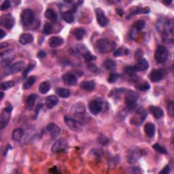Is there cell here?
I'll use <instances>...</instances> for the list:
<instances>
[{
    "label": "cell",
    "mask_w": 174,
    "mask_h": 174,
    "mask_svg": "<svg viewBox=\"0 0 174 174\" xmlns=\"http://www.w3.org/2000/svg\"><path fill=\"white\" fill-rule=\"evenodd\" d=\"M140 157V151L137 149H133L130 150V152H129L127 156V160L130 164H132V163L137 161Z\"/></svg>",
    "instance_id": "16"
},
{
    "label": "cell",
    "mask_w": 174,
    "mask_h": 174,
    "mask_svg": "<svg viewBox=\"0 0 174 174\" xmlns=\"http://www.w3.org/2000/svg\"><path fill=\"white\" fill-rule=\"evenodd\" d=\"M129 54V50L127 48H121L116 50L114 53V57H118L122 55H127Z\"/></svg>",
    "instance_id": "32"
},
{
    "label": "cell",
    "mask_w": 174,
    "mask_h": 174,
    "mask_svg": "<svg viewBox=\"0 0 174 174\" xmlns=\"http://www.w3.org/2000/svg\"><path fill=\"white\" fill-rule=\"evenodd\" d=\"M56 93L60 97H62V98H67L68 97H70V90H68L67 89H63V88L57 89L56 90Z\"/></svg>",
    "instance_id": "31"
},
{
    "label": "cell",
    "mask_w": 174,
    "mask_h": 174,
    "mask_svg": "<svg viewBox=\"0 0 174 174\" xmlns=\"http://www.w3.org/2000/svg\"><path fill=\"white\" fill-rule=\"evenodd\" d=\"M168 112H169V114L172 116V117H173V103L172 102H169V103H168Z\"/></svg>",
    "instance_id": "44"
},
{
    "label": "cell",
    "mask_w": 174,
    "mask_h": 174,
    "mask_svg": "<svg viewBox=\"0 0 174 174\" xmlns=\"http://www.w3.org/2000/svg\"><path fill=\"white\" fill-rule=\"evenodd\" d=\"M68 147V144L64 139L57 140L52 147V152L54 153H58L65 151Z\"/></svg>",
    "instance_id": "10"
},
{
    "label": "cell",
    "mask_w": 174,
    "mask_h": 174,
    "mask_svg": "<svg viewBox=\"0 0 174 174\" xmlns=\"http://www.w3.org/2000/svg\"><path fill=\"white\" fill-rule=\"evenodd\" d=\"M42 107V104H39V105H38V106L36 107V109H35V118L38 117L39 111V110H40V108Z\"/></svg>",
    "instance_id": "48"
},
{
    "label": "cell",
    "mask_w": 174,
    "mask_h": 174,
    "mask_svg": "<svg viewBox=\"0 0 174 174\" xmlns=\"http://www.w3.org/2000/svg\"><path fill=\"white\" fill-rule=\"evenodd\" d=\"M53 31V27L51 24L47 23L44 25V27L43 29V32L46 35H49L50 34H52Z\"/></svg>",
    "instance_id": "37"
},
{
    "label": "cell",
    "mask_w": 174,
    "mask_h": 174,
    "mask_svg": "<svg viewBox=\"0 0 174 174\" xmlns=\"http://www.w3.org/2000/svg\"><path fill=\"white\" fill-rule=\"evenodd\" d=\"M152 148H153L156 151L159 152V153L164 154H167V151L165 148H163L161 146H160V145H159L158 144H156L153 145V146H152Z\"/></svg>",
    "instance_id": "35"
},
{
    "label": "cell",
    "mask_w": 174,
    "mask_h": 174,
    "mask_svg": "<svg viewBox=\"0 0 174 174\" xmlns=\"http://www.w3.org/2000/svg\"><path fill=\"white\" fill-rule=\"evenodd\" d=\"M24 63L22 61H19L14 64H12L9 65V66L6 67V69L3 72V76H9V75H12L14 74L19 73L24 67Z\"/></svg>",
    "instance_id": "6"
},
{
    "label": "cell",
    "mask_w": 174,
    "mask_h": 174,
    "mask_svg": "<svg viewBox=\"0 0 174 174\" xmlns=\"http://www.w3.org/2000/svg\"><path fill=\"white\" fill-rule=\"evenodd\" d=\"M103 66L108 70L112 71L117 67V63L112 59H107L103 62Z\"/></svg>",
    "instance_id": "29"
},
{
    "label": "cell",
    "mask_w": 174,
    "mask_h": 174,
    "mask_svg": "<svg viewBox=\"0 0 174 174\" xmlns=\"http://www.w3.org/2000/svg\"><path fill=\"white\" fill-rule=\"evenodd\" d=\"M10 6V2L9 1H5L1 6V10L4 11L8 10Z\"/></svg>",
    "instance_id": "43"
},
{
    "label": "cell",
    "mask_w": 174,
    "mask_h": 174,
    "mask_svg": "<svg viewBox=\"0 0 174 174\" xmlns=\"http://www.w3.org/2000/svg\"><path fill=\"white\" fill-rule=\"evenodd\" d=\"M85 30L82 28H76L72 31V34H73L76 39H78V40H81V39H83L85 35Z\"/></svg>",
    "instance_id": "26"
},
{
    "label": "cell",
    "mask_w": 174,
    "mask_h": 174,
    "mask_svg": "<svg viewBox=\"0 0 174 174\" xmlns=\"http://www.w3.org/2000/svg\"><path fill=\"white\" fill-rule=\"evenodd\" d=\"M14 23H15V20L10 14L2 16L0 19V25L8 30L12 29L14 27Z\"/></svg>",
    "instance_id": "8"
},
{
    "label": "cell",
    "mask_w": 174,
    "mask_h": 174,
    "mask_svg": "<svg viewBox=\"0 0 174 174\" xmlns=\"http://www.w3.org/2000/svg\"><path fill=\"white\" fill-rule=\"evenodd\" d=\"M150 112L155 118H161L163 117L164 112L161 108L157 106H151L149 108Z\"/></svg>",
    "instance_id": "18"
},
{
    "label": "cell",
    "mask_w": 174,
    "mask_h": 174,
    "mask_svg": "<svg viewBox=\"0 0 174 174\" xmlns=\"http://www.w3.org/2000/svg\"><path fill=\"white\" fill-rule=\"evenodd\" d=\"M103 103L100 99H95L90 101L89 108L90 113L93 115H97L102 110Z\"/></svg>",
    "instance_id": "7"
},
{
    "label": "cell",
    "mask_w": 174,
    "mask_h": 174,
    "mask_svg": "<svg viewBox=\"0 0 174 174\" xmlns=\"http://www.w3.org/2000/svg\"><path fill=\"white\" fill-rule=\"evenodd\" d=\"M46 56V53L44 51H43V50H41V51L38 52V57L41 58V59H42V58H44V57H45Z\"/></svg>",
    "instance_id": "47"
},
{
    "label": "cell",
    "mask_w": 174,
    "mask_h": 174,
    "mask_svg": "<svg viewBox=\"0 0 174 174\" xmlns=\"http://www.w3.org/2000/svg\"><path fill=\"white\" fill-rule=\"evenodd\" d=\"M8 46V43H6V42H3V43H1V48H6V47H7Z\"/></svg>",
    "instance_id": "50"
},
{
    "label": "cell",
    "mask_w": 174,
    "mask_h": 174,
    "mask_svg": "<svg viewBox=\"0 0 174 174\" xmlns=\"http://www.w3.org/2000/svg\"><path fill=\"white\" fill-rule=\"evenodd\" d=\"M1 95H2V96H1V99H3V92H1Z\"/></svg>",
    "instance_id": "52"
},
{
    "label": "cell",
    "mask_w": 174,
    "mask_h": 174,
    "mask_svg": "<svg viewBox=\"0 0 174 174\" xmlns=\"http://www.w3.org/2000/svg\"><path fill=\"white\" fill-rule=\"evenodd\" d=\"M164 78V73L160 70H154L150 74V80L152 82H158Z\"/></svg>",
    "instance_id": "15"
},
{
    "label": "cell",
    "mask_w": 174,
    "mask_h": 174,
    "mask_svg": "<svg viewBox=\"0 0 174 174\" xmlns=\"http://www.w3.org/2000/svg\"><path fill=\"white\" fill-rule=\"evenodd\" d=\"M144 130L146 135L149 137H154L155 134V126L152 123H147L144 126Z\"/></svg>",
    "instance_id": "25"
},
{
    "label": "cell",
    "mask_w": 174,
    "mask_h": 174,
    "mask_svg": "<svg viewBox=\"0 0 174 174\" xmlns=\"http://www.w3.org/2000/svg\"><path fill=\"white\" fill-rule=\"evenodd\" d=\"M45 16L50 21H55L57 19V14L53 9H48L45 12Z\"/></svg>",
    "instance_id": "28"
},
{
    "label": "cell",
    "mask_w": 174,
    "mask_h": 174,
    "mask_svg": "<svg viewBox=\"0 0 174 174\" xmlns=\"http://www.w3.org/2000/svg\"><path fill=\"white\" fill-rule=\"evenodd\" d=\"M97 23L101 27H106L109 23V20L106 17L103 11L101 8H97L95 10Z\"/></svg>",
    "instance_id": "11"
},
{
    "label": "cell",
    "mask_w": 174,
    "mask_h": 174,
    "mask_svg": "<svg viewBox=\"0 0 174 174\" xmlns=\"http://www.w3.org/2000/svg\"><path fill=\"white\" fill-rule=\"evenodd\" d=\"M139 98V95L134 90H128L125 96V102L130 110H133L136 106V101Z\"/></svg>",
    "instance_id": "2"
},
{
    "label": "cell",
    "mask_w": 174,
    "mask_h": 174,
    "mask_svg": "<svg viewBox=\"0 0 174 174\" xmlns=\"http://www.w3.org/2000/svg\"><path fill=\"white\" fill-rule=\"evenodd\" d=\"M62 79L65 84L68 86H73L77 83L76 76L74 74L70 73V72L64 74L62 76Z\"/></svg>",
    "instance_id": "12"
},
{
    "label": "cell",
    "mask_w": 174,
    "mask_h": 174,
    "mask_svg": "<svg viewBox=\"0 0 174 174\" xmlns=\"http://www.w3.org/2000/svg\"><path fill=\"white\" fill-rule=\"evenodd\" d=\"M148 67H149V63H148V61L144 59V58H141L137 61L135 66H133L135 71H143L148 70Z\"/></svg>",
    "instance_id": "14"
},
{
    "label": "cell",
    "mask_w": 174,
    "mask_h": 174,
    "mask_svg": "<svg viewBox=\"0 0 174 174\" xmlns=\"http://www.w3.org/2000/svg\"><path fill=\"white\" fill-rule=\"evenodd\" d=\"M35 82V78L34 76H31V77L27 79V80L25 82V84L23 85V88L25 90L30 89L31 87L34 85V83Z\"/></svg>",
    "instance_id": "33"
},
{
    "label": "cell",
    "mask_w": 174,
    "mask_h": 174,
    "mask_svg": "<svg viewBox=\"0 0 174 174\" xmlns=\"http://www.w3.org/2000/svg\"><path fill=\"white\" fill-rule=\"evenodd\" d=\"M15 85L14 81H7L5 82H3L1 84V89L2 90H8L10 88H12Z\"/></svg>",
    "instance_id": "36"
},
{
    "label": "cell",
    "mask_w": 174,
    "mask_h": 174,
    "mask_svg": "<svg viewBox=\"0 0 174 174\" xmlns=\"http://www.w3.org/2000/svg\"><path fill=\"white\" fill-rule=\"evenodd\" d=\"M33 42H34V36L29 34L22 35L19 38V42L23 45L28 44Z\"/></svg>",
    "instance_id": "23"
},
{
    "label": "cell",
    "mask_w": 174,
    "mask_h": 174,
    "mask_svg": "<svg viewBox=\"0 0 174 174\" xmlns=\"http://www.w3.org/2000/svg\"><path fill=\"white\" fill-rule=\"evenodd\" d=\"M84 57H85V59L87 61V62H90V61H93L97 59V57L90 54L89 51L85 52V53L84 54Z\"/></svg>",
    "instance_id": "38"
},
{
    "label": "cell",
    "mask_w": 174,
    "mask_h": 174,
    "mask_svg": "<svg viewBox=\"0 0 174 174\" xmlns=\"http://www.w3.org/2000/svg\"><path fill=\"white\" fill-rule=\"evenodd\" d=\"M88 69L90 72H93V73H97L99 71V69L95 64H89L88 65Z\"/></svg>",
    "instance_id": "42"
},
{
    "label": "cell",
    "mask_w": 174,
    "mask_h": 174,
    "mask_svg": "<svg viewBox=\"0 0 174 174\" xmlns=\"http://www.w3.org/2000/svg\"><path fill=\"white\" fill-rule=\"evenodd\" d=\"M6 35V34L4 31H3V30H0V39H3V37Z\"/></svg>",
    "instance_id": "49"
},
{
    "label": "cell",
    "mask_w": 174,
    "mask_h": 174,
    "mask_svg": "<svg viewBox=\"0 0 174 174\" xmlns=\"http://www.w3.org/2000/svg\"><path fill=\"white\" fill-rule=\"evenodd\" d=\"M64 121L65 122V124H66L69 127V129L72 130L73 131L77 133H80L83 130L82 125L78 121H76V120L71 118L68 117H65Z\"/></svg>",
    "instance_id": "5"
},
{
    "label": "cell",
    "mask_w": 174,
    "mask_h": 174,
    "mask_svg": "<svg viewBox=\"0 0 174 174\" xmlns=\"http://www.w3.org/2000/svg\"><path fill=\"white\" fill-rule=\"evenodd\" d=\"M80 87L86 91H92L95 88V82L93 80L84 81L81 83Z\"/></svg>",
    "instance_id": "22"
},
{
    "label": "cell",
    "mask_w": 174,
    "mask_h": 174,
    "mask_svg": "<svg viewBox=\"0 0 174 174\" xmlns=\"http://www.w3.org/2000/svg\"><path fill=\"white\" fill-rule=\"evenodd\" d=\"M34 67H35V65H31V64L29 65V66L27 67V68L23 72V78H26L28 74L30 73V72L31 71V70H32Z\"/></svg>",
    "instance_id": "41"
},
{
    "label": "cell",
    "mask_w": 174,
    "mask_h": 174,
    "mask_svg": "<svg viewBox=\"0 0 174 174\" xmlns=\"http://www.w3.org/2000/svg\"><path fill=\"white\" fill-rule=\"evenodd\" d=\"M120 77V75L117 73H112L108 78L109 83H114L117 80V79Z\"/></svg>",
    "instance_id": "39"
},
{
    "label": "cell",
    "mask_w": 174,
    "mask_h": 174,
    "mask_svg": "<svg viewBox=\"0 0 174 174\" xmlns=\"http://www.w3.org/2000/svg\"><path fill=\"white\" fill-rule=\"evenodd\" d=\"M64 42V39L61 37H52L49 39L48 44L52 48H56L57 46L62 45Z\"/></svg>",
    "instance_id": "19"
},
{
    "label": "cell",
    "mask_w": 174,
    "mask_h": 174,
    "mask_svg": "<svg viewBox=\"0 0 174 174\" xmlns=\"http://www.w3.org/2000/svg\"><path fill=\"white\" fill-rule=\"evenodd\" d=\"M47 130L50 133L53 139H55L61 134V129L54 123H50L46 127Z\"/></svg>",
    "instance_id": "13"
},
{
    "label": "cell",
    "mask_w": 174,
    "mask_h": 174,
    "mask_svg": "<svg viewBox=\"0 0 174 174\" xmlns=\"http://www.w3.org/2000/svg\"><path fill=\"white\" fill-rule=\"evenodd\" d=\"M108 141H109L108 139L107 138V137H105L104 135H101V136L99 137V142L100 144L104 145V144H108Z\"/></svg>",
    "instance_id": "45"
},
{
    "label": "cell",
    "mask_w": 174,
    "mask_h": 174,
    "mask_svg": "<svg viewBox=\"0 0 174 174\" xmlns=\"http://www.w3.org/2000/svg\"><path fill=\"white\" fill-rule=\"evenodd\" d=\"M21 19L24 26H31L34 23L35 13L32 10H25L21 14Z\"/></svg>",
    "instance_id": "3"
},
{
    "label": "cell",
    "mask_w": 174,
    "mask_h": 174,
    "mask_svg": "<svg viewBox=\"0 0 174 174\" xmlns=\"http://www.w3.org/2000/svg\"><path fill=\"white\" fill-rule=\"evenodd\" d=\"M117 44L107 39H99L95 43V49L97 53L104 54L114 51Z\"/></svg>",
    "instance_id": "1"
},
{
    "label": "cell",
    "mask_w": 174,
    "mask_h": 174,
    "mask_svg": "<svg viewBox=\"0 0 174 174\" xmlns=\"http://www.w3.org/2000/svg\"><path fill=\"white\" fill-rule=\"evenodd\" d=\"M73 110L74 111L75 114H83L85 111V108L83 104H75L73 107Z\"/></svg>",
    "instance_id": "34"
},
{
    "label": "cell",
    "mask_w": 174,
    "mask_h": 174,
    "mask_svg": "<svg viewBox=\"0 0 174 174\" xmlns=\"http://www.w3.org/2000/svg\"><path fill=\"white\" fill-rule=\"evenodd\" d=\"M137 89L140 90H146L150 89V85L148 82H143L140 83L139 85H137Z\"/></svg>",
    "instance_id": "40"
},
{
    "label": "cell",
    "mask_w": 174,
    "mask_h": 174,
    "mask_svg": "<svg viewBox=\"0 0 174 174\" xmlns=\"http://www.w3.org/2000/svg\"><path fill=\"white\" fill-rule=\"evenodd\" d=\"M170 172V167L169 165H167L165 167V168L163 169L162 171L160 172V173L163 174H168Z\"/></svg>",
    "instance_id": "46"
},
{
    "label": "cell",
    "mask_w": 174,
    "mask_h": 174,
    "mask_svg": "<svg viewBox=\"0 0 174 174\" xmlns=\"http://www.w3.org/2000/svg\"><path fill=\"white\" fill-rule=\"evenodd\" d=\"M145 27V22L142 20H138L135 22V23L133 25V30L131 33H130V36L135 34L136 32H140L143 30Z\"/></svg>",
    "instance_id": "20"
},
{
    "label": "cell",
    "mask_w": 174,
    "mask_h": 174,
    "mask_svg": "<svg viewBox=\"0 0 174 174\" xmlns=\"http://www.w3.org/2000/svg\"><path fill=\"white\" fill-rule=\"evenodd\" d=\"M12 111V107L10 106V105L3 110L1 115V129L5 127V126H6L7 125H8L11 117L10 114Z\"/></svg>",
    "instance_id": "9"
},
{
    "label": "cell",
    "mask_w": 174,
    "mask_h": 174,
    "mask_svg": "<svg viewBox=\"0 0 174 174\" xmlns=\"http://www.w3.org/2000/svg\"><path fill=\"white\" fill-rule=\"evenodd\" d=\"M58 102H59V99L54 95H50L47 97L46 99V106L48 109L53 108L57 106Z\"/></svg>",
    "instance_id": "17"
},
{
    "label": "cell",
    "mask_w": 174,
    "mask_h": 174,
    "mask_svg": "<svg viewBox=\"0 0 174 174\" xmlns=\"http://www.w3.org/2000/svg\"><path fill=\"white\" fill-rule=\"evenodd\" d=\"M63 20L67 23H72L74 21V14L71 11H67L63 14Z\"/></svg>",
    "instance_id": "30"
},
{
    "label": "cell",
    "mask_w": 174,
    "mask_h": 174,
    "mask_svg": "<svg viewBox=\"0 0 174 174\" xmlns=\"http://www.w3.org/2000/svg\"><path fill=\"white\" fill-rule=\"evenodd\" d=\"M163 2L165 4H166V5H169V3H171L172 2V0H170V1H163Z\"/></svg>",
    "instance_id": "51"
},
{
    "label": "cell",
    "mask_w": 174,
    "mask_h": 174,
    "mask_svg": "<svg viewBox=\"0 0 174 174\" xmlns=\"http://www.w3.org/2000/svg\"><path fill=\"white\" fill-rule=\"evenodd\" d=\"M24 130L21 128L14 129L12 133V138L16 141H21L24 136Z\"/></svg>",
    "instance_id": "24"
},
{
    "label": "cell",
    "mask_w": 174,
    "mask_h": 174,
    "mask_svg": "<svg viewBox=\"0 0 174 174\" xmlns=\"http://www.w3.org/2000/svg\"><path fill=\"white\" fill-rule=\"evenodd\" d=\"M50 88H51V85L49 82H43L39 86V91L42 94H46L50 90Z\"/></svg>",
    "instance_id": "27"
},
{
    "label": "cell",
    "mask_w": 174,
    "mask_h": 174,
    "mask_svg": "<svg viewBox=\"0 0 174 174\" xmlns=\"http://www.w3.org/2000/svg\"><path fill=\"white\" fill-rule=\"evenodd\" d=\"M37 98L38 95H35V94H32V95L29 96L26 100V103H25V107H26V108L28 109V110H31L34 106Z\"/></svg>",
    "instance_id": "21"
},
{
    "label": "cell",
    "mask_w": 174,
    "mask_h": 174,
    "mask_svg": "<svg viewBox=\"0 0 174 174\" xmlns=\"http://www.w3.org/2000/svg\"><path fill=\"white\" fill-rule=\"evenodd\" d=\"M169 52L167 48L164 46H159L155 53V59L158 63H163L167 60Z\"/></svg>",
    "instance_id": "4"
}]
</instances>
